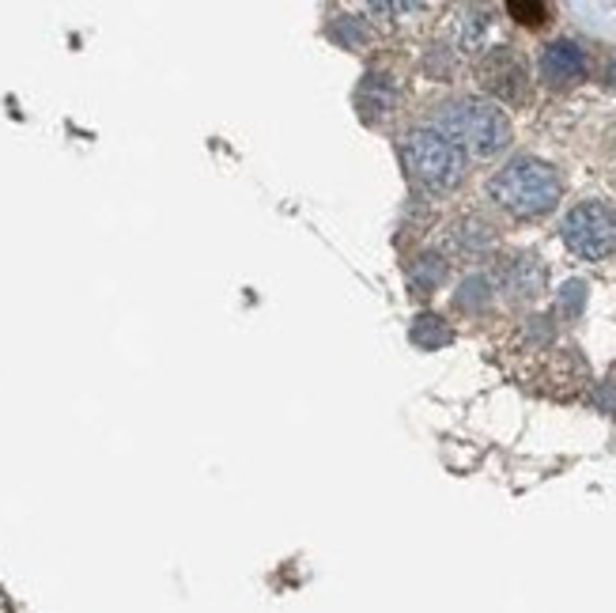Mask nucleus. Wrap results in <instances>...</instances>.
<instances>
[{"instance_id": "f3484780", "label": "nucleus", "mask_w": 616, "mask_h": 613, "mask_svg": "<svg viewBox=\"0 0 616 613\" xmlns=\"http://www.w3.org/2000/svg\"><path fill=\"white\" fill-rule=\"evenodd\" d=\"M605 83H609V88L616 91V57L609 62V68H605Z\"/></svg>"}, {"instance_id": "1a4fd4ad", "label": "nucleus", "mask_w": 616, "mask_h": 613, "mask_svg": "<svg viewBox=\"0 0 616 613\" xmlns=\"http://www.w3.org/2000/svg\"><path fill=\"white\" fill-rule=\"evenodd\" d=\"M450 246L458 254H466V258H484L495 246V227L481 216H469L458 227H450Z\"/></svg>"}, {"instance_id": "6e6552de", "label": "nucleus", "mask_w": 616, "mask_h": 613, "mask_svg": "<svg viewBox=\"0 0 616 613\" xmlns=\"http://www.w3.org/2000/svg\"><path fill=\"white\" fill-rule=\"evenodd\" d=\"M356 107H359V114H363L367 122H379V118L393 114V107H397V88H393L390 76L367 73L363 83L356 88Z\"/></svg>"}, {"instance_id": "0eeeda50", "label": "nucleus", "mask_w": 616, "mask_h": 613, "mask_svg": "<svg viewBox=\"0 0 616 613\" xmlns=\"http://www.w3.org/2000/svg\"><path fill=\"white\" fill-rule=\"evenodd\" d=\"M545 280H549V272H545L541 258H534V254H515V258H507L495 269V285H500V292H507L511 303L537 300L545 292Z\"/></svg>"}, {"instance_id": "ddd939ff", "label": "nucleus", "mask_w": 616, "mask_h": 613, "mask_svg": "<svg viewBox=\"0 0 616 613\" xmlns=\"http://www.w3.org/2000/svg\"><path fill=\"white\" fill-rule=\"evenodd\" d=\"M488 300H492V280L488 277H469L458 292L461 311H481V306H488Z\"/></svg>"}, {"instance_id": "423d86ee", "label": "nucleus", "mask_w": 616, "mask_h": 613, "mask_svg": "<svg viewBox=\"0 0 616 613\" xmlns=\"http://www.w3.org/2000/svg\"><path fill=\"white\" fill-rule=\"evenodd\" d=\"M586 49L571 38L549 42L541 49V57H537V73H541V80L549 88H575L579 80H586Z\"/></svg>"}, {"instance_id": "39448f33", "label": "nucleus", "mask_w": 616, "mask_h": 613, "mask_svg": "<svg viewBox=\"0 0 616 613\" xmlns=\"http://www.w3.org/2000/svg\"><path fill=\"white\" fill-rule=\"evenodd\" d=\"M477 80H481V88L492 99L522 102L526 99V88H529V68H526V62H522L518 49L495 46V49H488V54L481 57V65H477Z\"/></svg>"}, {"instance_id": "9d476101", "label": "nucleus", "mask_w": 616, "mask_h": 613, "mask_svg": "<svg viewBox=\"0 0 616 613\" xmlns=\"http://www.w3.org/2000/svg\"><path fill=\"white\" fill-rule=\"evenodd\" d=\"M488 27H492L488 12H481V8H477V12H466V15L458 20V46H461V49H481Z\"/></svg>"}, {"instance_id": "4468645a", "label": "nucleus", "mask_w": 616, "mask_h": 613, "mask_svg": "<svg viewBox=\"0 0 616 613\" xmlns=\"http://www.w3.org/2000/svg\"><path fill=\"white\" fill-rule=\"evenodd\" d=\"M507 12L515 15L518 23H526V27H537V23H545L549 8H545V4H518V0H515V4H511Z\"/></svg>"}, {"instance_id": "f257e3e1", "label": "nucleus", "mask_w": 616, "mask_h": 613, "mask_svg": "<svg viewBox=\"0 0 616 613\" xmlns=\"http://www.w3.org/2000/svg\"><path fill=\"white\" fill-rule=\"evenodd\" d=\"M488 198L500 204L503 212L518 220H537L549 216V212L563 198V178L560 170L545 159L518 156L511 159L503 170H495L492 182H488Z\"/></svg>"}, {"instance_id": "f03ea898", "label": "nucleus", "mask_w": 616, "mask_h": 613, "mask_svg": "<svg viewBox=\"0 0 616 613\" xmlns=\"http://www.w3.org/2000/svg\"><path fill=\"white\" fill-rule=\"evenodd\" d=\"M435 130L443 136H450L466 156H481V159L500 156V152L515 141L511 118L488 99H455V102H447V107H439Z\"/></svg>"}, {"instance_id": "2eb2a0df", "label": "nucleus", "mask_w": 616, "mask_h": 613, "mask_svg": "<svg viewBox=\"0 0 616 613\" xmlns=\"http://www.w3.org/2000/svg\"><path fill=\"white\" fill-rule=\"evenodd\" d=\"M563 292H568V296H563V306H568V311H579V306H583V296H586V285H579V280H575V285H568V288H563Z\"/></svg>"}, {"instance_id": "dca6fc26", "label": "nucleus", "mask_w": 616, "mask_h": 613, "mask_svg": "<svg viewBox=\"0 0 616 613\" xmlns=\"http://www.w3.org/2000/svg\"><path fill=\"white\" fill-rule=\"evenodd\" d=\"M337 34L340 42H348V46H352V42H363V31H359V23H352V20H345V31H333Z\"/></svg>"}, {"instance_id": "f8f14e48", "label": "nucleus", "mask_w": 616, "mask_h": 613, "mask_svg": "<svg viewBox=\"0 0 616 613\" xmlns=\"http://www.w3.org/2000/svg\"><path fill=\"white\" fill-rule=\"evenodd\" d=\"M443 277H447V261H443L439 254H424V258L413 266V277L408 280H413L416 288H424V292H432Z\"/></svg>"}, {"instance_id": "9b49d317", "label": "nucleus", "mask_w": 616, "mask_h": 613, "mask_svg": "<svg viewBox=\"0 0 616 613\" xmlns=\"http://www.w3.org/2000/svg\"><path fill=\"white\" fill-rule=\"evenodd\" d=\"M413 341L421 348H439V345H447V341H450V330L443 326V319H435V314H421V319H416V326H413Z\"/></svg>"}, {"instance_id": "7ed1b4c3", "label": "nucleus", "mask_w": 616, "mask_h": 613, "mask_svg": "<svg viewBox=\"0 0 616 613\" xmlns=\"http://www.w3.org/2000/svg\"><path fill=\"white\" fill-rule=\"evenodd\" d=\"M401 159H405V170L416 186L432 193H447L466 178L469 156L458 148L450 136H443L435 125H424V130H413L401 144Z\"/></svg>"}, {"instance_id": "20e7f679", "label": "nucleus", "mask_w": 616, "mask_h": 613, "mask_svg": "<svg viewBox=\"0 0 616 613\" xmlns=\"http://www.w3.org/2000/svg\"><path fill=\"white\" fill-rule=\"evenodd\" d=\"M563 246L586 261L616 254V209L609 201H579L560 224Z\"/></svg>"}]
</instances>
